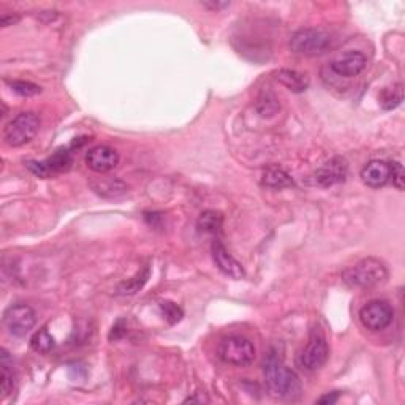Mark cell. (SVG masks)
<instances>
[{
    "mask_svg": "<svg viewBox=\"0 0 405 405\" xmlns=\"http://www.w3.org/2000/svg\"><path fill=\"white\" fill-rule=\"evenodd\" d=\"M360 320L369 331H383L394 320V309L386 301H371L360 310Z\"/></svg>",
    "mask_w": 405,
    "mask_h": 405,
    "instance_id": "cell-8",
    "label": "cell"
},
{
    "mask_svg": "<svg viewBox=\"0 0 405 405\" xmlns=\"http://www.w3.org/2000/svg\"><path fill=\"white\" fill-rule=\"evenodd\" d=\"M331 45V35L320 29H301L290 38V49L307 58H317L328 53Z\"/></svg>",
    "mask_w": 405,
    "mask_h": 405,
    "instance_id": "cell-4",
    "label": "cell"
},
{
    "mask_svg": "<svg viewBox=\"0 0 405 405\" xmlns=\"http://www.w3.org/2000/svg\"><path fill=\"white\" fill-rule=\"evenodd\" d=\"M19 21V16H14V14H8V13H3L2 18H0V24H2V27H8V25H13Z\"/></svg>",
    "mask_w": 405,
    "mask_h": 405,
    "instance_id": "cell-28",
    "label": "cell"
},
{
    "mask_svg": "<svg viewBox=\"0 0 405 405\" xmlns=\"http://www.w3.org/2000/svg\"><path fill=\"white\" fill-rule=\"evenodd\" d=\"M261 184L268 188H274V191H280V188H286L293 186V179L285 170H282L279 167H269L266 168L263 173V179Z\"/></svg>",
    "mask_w": 405,
    "mask_h": 405,
    "instance_id": "cell-17",
    "label": "cell"
},
{
    "mask_svg": "<svg viewBox=\"0 0 405 405\" xmlns=\"http://www.w3.org/2000/svg\"><path fill=\"white\" fill-rule=\"evenodd\" d=\"M361 181L371 188L384 187L389 182V163L384 160H371L361 170Z\"/></svg>",
    "mask_w": 405,
    "mask_h": 405,
    "instance_id": "cell-14",
    "label": "cell"
},
{
    "mask_svg": "<svg viewBox=\"0 0 405 405\" xmlns=\"http://www.w3.org/2000/svg\"><path fill=\"white\" fill-rule=\"evenodd\" d=\"M30 347H32L34 352L46 355V353H51L56 348V339L49 334V331L46 328H42V330H38L32 336Z\"/></svg>",
    "mask_w": 405,
    "mask_h": 405,
    "instance_id": "cell-21",
    "label": "cell"
},
{
    "mask_svg": "<svg viewBox=\"0 0 405 405\" xmlns=\"http://www.w3.org/2000/svg\"><path fill=\"white\" fill-rule=\"evenodd\" d=\"M265 378L266 384H268L269 391L274 396L282 399H295L301 394V382L299 377L291 371L290 367H286L284 361L280 360L278 355L269 353L265 358L263 364Z\"/></svg>",
    "mask_w": 405,
    "mask_h": 405,
    "instance_id": "cell-1",
    "label": "cell"
},
{
    "mask_svg": "<svg viewBox=\"0 0 405 405\" xmlns=\"http://www.w3.org/2000/svg\"><path fill=\"white\" fill-rule=\"evenodd\" d=\"M160 310L163 317H165V320L170 323V325H176V323H179L182 320L184 317V312L181 307H179L177 304H174V302L171 301H163L160 302Z\"/></svg>",
    "mask_w": 405,
    "mask_h": 405,
    "instance_id": "cell-23",
    "label": "cell"
},
{
    "mask_svg": "<svg viewBox=\"0 0 405 405\" xmlns=\"http://www.w3.org/2000/svg\"><path fill=\"white\" fill-rule=\"evenodd\" d=\"M40 117L32 111L19 112L3 127L5 145L12 147H21L35 138L40 130Z\"/></svg>",
    "mask_w": 405,
    "mask_h": 405,
    "instance_id": "cell-3",
    "label": "cell"
},
{
    "mask_svg": "<svg viewBox=\"0 0 405 405\" xmlns=\"http://www.w3.org/2000/svg\"><path fill=\"white\" fill-rule=\"evenodd\" d=\"M206 8H211V10H220V8H225L228 7V2H204L203 3Z\"/></svg>",
    "mask_w": 405,
    "mask_h": 405,
    "instance_id": "cell-29",
    "label": "cell"
},
{
    "mask_svg": "<svg viewBox=\"0 0 405 405\" xmlns=\"http://www.w3.org/2000/svg\"><path fill=\"white\" fill-rule=\"evenodd\" d=\"M275 79L289 90L295 92V94H301V92L307 90V87H309V78L304 73H299L296 70L280 69L279 71H275Z\"/></svg>",
    "mask_w": 405,
    "mask_h": 405,
    "instance_id": "cell-16",
    "label": "cell"
},
{
    "mask_svg": "<svg viewBox=\"0 0 405 405\" xmlns=\"http://www.w3.org/2000/svg\"><path fill=\"white\" fill-rule=\"evenodd\" d=\"M212 260L220 273L227 275V278L234 280H241L245 278L243 265L234 256H232V254L225 249V245L220 241H214L212 243Z\"/></svg>",
    "mask_w": 405,
    "mask_h": 405,
    "instance_id": "cell-11",
    "label": "cell"
},
{
    "mask_svg": "<svg viewBox=\"0 0 405 405\" xmlns=\"http://www.w3.org/2000/svg\"><path fill=\"white\" fill-rule=\"evenodd\" d=\"M125 330H127V326H125V321L124 320H119L116 323L114 326H112V331H111V334H110V341H117V339H121L122 336L125 334Z\"/></svg>",
    "mask_w": 405,
    "mask_h": 405,
    "instance_id": "cell-26",
    "label": "cell"
},
{
    "mask_svg": "<svg viewBox=\"0 0 405 405\" xmlns=\"http://www.w3.org/2000/svg\"><path fill=\"white\" fill-rule=\"evenodd\" d=\"M402 99H404L402 84H394L391 87H384L380 97H378L383 110H394V108H397L399 105L402 103Z\"/></svg>",
    "mask_w": 405,
    "mask_h": 405,
    "instance_id": "cell-20",
    "label": "cell"
},
{
    "mask_svg": "<svg viewBox=\"0 0 405 405\" xmlns=\"http://www.w3.org/2000/svg\"><path fill=\"white\" fill-rule=\"evenodd\" d=\"M220 360L232 366L245 367L255 360V347L243 336H228L219 345Z\"/></svg>",
    "mask_w": 405,
    "mask_h": 405,
    "instance_id": "cell-5",
    "label": "cell"
},
{
    "mask_svg": "<svg viewBox=\"0 0 405 405\" xmlns=\"http://www.w3.org/2000/svg\"><path fill=\"white\" fill-rule=\"evenodd\" d=\"M367 59L366 56L360 51H348V53H343L339 58H336L328 66V70L331 73H334L339 78H355L361 73V71L366 69Z\"/></svg>",
    "mask_w": 405,
    "mask_h": 405,
    "instance_id": "cell-9",
    "label": "cell"
},
{
    "mask_svg": "<svg viewBox=\"0 0 405 405\" xmlns=\"http://www.w3.org/2000/svg\"><path fill=\"white\" fill-rule=\"evenodd\" d=\"M348 176V165L345 158L334 157L315 171V182L321 187H332L341 184Z\"/></svg>",
    "mask_w": 405,
    "mask_h": 405,
    "instance_id": "cell-12",
    "label": "cell"
},
{
    "mask_svg": "<svg viewBox=\"0 0 405 405\" xmlns=\"http://www.w3.org/2000/svg\"><path fill=\"white\" fill-rule=\"evenodd\" d=\"M389 181L393 182V186L397 191H404V181H405V173L401 162H391L389 163Z\"/></svg>",
    "mask_w": 405,
    "mask_h": 405,
    "instance_id": "cell-25",
    "label": "cell"
},
{
    "mask_svg": "<svg viewBox=\"0 0 405 405\" xmlns=\"http://www.w3.org/2000/svg\"><path fill=\"white\" fill-rule=\"evenodd\" d=\"M330 358V347L320 328H314L310 332L309 342L298 356V364L307 372H315L325 366Z\"/></svg>",
    "mask_w": 405,
    "mask_h": 405,
    "instance_id": "cell-6",
    "label": "cell"
},
{
    "mask_svg": "<svg viewBox=\"0 0 405 405\" xmlns=\"http://www.w3.org/2000/svg\"><path fill=\"white\" fill-rule=\"evenodd\" d=\"M223 227V215L219 211H212V209H208V211L201 212L198 220H197V228L199 233L206 234H217Z\"/></svg>",
    "mask_w": 405,
    "mask_h": 405,
    "instance_id": "cell-18",
    "label": "cell"
},
{
    "mask_svg": "<svg viewBox=\"0 0 405 405\" xmlns=\"http://www.w3.org/2000/svg\"><path fill=\"white\" fill-rule=\"evenodd\" d=\"M71 167V152L69 147L58 149L53 156L43 162H27V168L40 177H48L51 174L66 171Z\"/></svg>",
    "mask_w": 405,
    "mask_h": 405,
    "instance_id": "cell-10",
    "label": "cell"
},
{
    "mask_svg": "<svg viewBox=\"0 0 405 405\" xmlns=\"http://www.w3.org/2000/svg\"><path fill=\"white\" fill-rule=\"evenodd\" d=\"M337 401H339V393L332 391V393L325 394V396H321L319 399V401H317V404H320V405H332V404H336Z\"/></svg>",
    "mask_w": 405,
    "mask_h": 405,
    "instance_id": "cell-27",
    "label": "cell"
},
{
    "mask_svg": "<svg viewBox=\"0 0 405 405\" xmlns=\"http://www.w3.org/2000/svg\"><path fill=\"white\" fill-rule=\"evenodd\" d=\"M149 275H151L149 268H145L143 271H140L135 278H132V279H128L125 282H122V284H119V286H117V293L128 295V296L138 293V291L145 286L147 279H149Z\"/></svg>",
    "mask_w": 405,
    "mask_h": 405,
    "instance_id": "cell-19",
    "label": "cell"
},
{
    "mask_svg": "<svg viewBox=\"0 0 405 405\" xmlns=\"http://www.w3.org/2000/svg\"><path fill=\"white\" fill-rule=\"evenodd\" d=\"M279 108V101L273 94H263L260 97L258 105H256V110L261 116H274Z\"/></svg>",
    "mask_w": 405,
    "mask_h": 405,
    "instance_id": "cell-22",
    "label": "cell"
},
{
    "mask_svg": "<svg viewBox=\"0 0 405 405\" xmlns=\"http://www.w3.org/2000/svg\"><path fill=\"white\" fill-rule=\"evenodd\" d=\"M388 279V268L382 260L376 256H367L356 261L355 265L342 273V280L350 289H373Z\"/></svg>",
    "mask_w": 405,
    "mask_h": 405,
    "instance_id": "cell-2",
    "label": "cell"
},
{
    "mask_svg": "<svg viewBox=\"0 0 405 405\" xmlns=\"http://www.w3.org/2000/svg\"><path fill=\"white\" fill-rule=\"evenodd\" d=\"M86 163L92 171L100 173V174L110 173L111 170H114L117 163H119V154L110 146L100 145V146L92 147V149L87 152Z\"/></svg>",
    "mask_w": 405,
    "mask_h": 405,
    "instance_id": "cell-13",
    "label": "cell"
},
{
    "mask_svg": "<svg viewBox=\"0 0 405 405\" xmlns=\"http://www.w3.org/2000/svg\"><path fill=\"white\" fill-rule=\"evenodd\" d=\"M3 326L10 334L14 337H24L27 336L30 330L35 326L37 317L30 306L18 302L7 307L3 312Z\"/></svg>",
    "mask_w": 405,
    "mask_h": 405,
    "instance_id": "cell-7",
    "label": "cell"
},
{
    "mask_svg": "<svg viewBox=\"0 0 405 405\" xmlns=\"http://www.w3.org/2000/svg\"><path fill=\"white\" fill-rule=\"evenodd\" d=\"M8 84L16 94L23 97H34L42 92V87L34 83H29V81H8Z\"/></svg>",
    "mask_w": 405,
    "mask_h": 405,
    "instance_id": "cell-24",
    "label": "cell"
},
{
    "mask_svg": "<svg viewBox=\"0 0 405 405\" xmlns=\"http://www.w3.org/2000/svg\"><path fill=\"white\" fill-rule=\"evenodd\" d=\"M14 372L10 353L0 350V399H7L14 391Z\"/></svg>",
    "mask_w": 405,
    "mask_h": 405,
    "instance_id": "cell-15",
    "label": "cell"
}]
</instances>
